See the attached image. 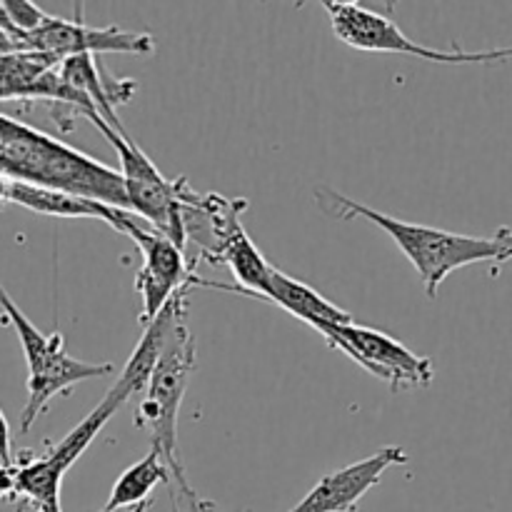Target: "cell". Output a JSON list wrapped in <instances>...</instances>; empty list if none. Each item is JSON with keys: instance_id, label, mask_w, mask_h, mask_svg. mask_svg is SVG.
<instances>
[{"instance_id": "e0dca14e", "label": "cell", "mask_w": 512, "mask_h": 512, "mask_svg": "<svg viewBox=\"0 0 512 512\" xmlns=\"http://www.w3.org/2000/svg\"><path fill=\"white\" fill-rule=\"evenodd\" d=\"M500 245V260L498 263H505V260H512V230L510 228H500L498 233L493 235Z\"/></svg>"}, {"instance_id": "d6986e66", "label": "cell", "mask_w": 512, "mask_h": 512, "mask_svg": "<svg viewBox=\"0 0 512 512\" xmlns=\"http://www.w3.org/2000/svg\"><path fill=\"white\" fill-rule=\"evenodd\" d=\"M148 508H150V500H148V503H143V505H135V508L118 510V512H148ZM103 512H108V510H103Z\"/></svg>"}, {"instance_id": "2e32d148", "label": "cell", "mask_w": 512, "mask_h": 512, "mask_svg": "<svg viewBox=\"0 0 512 512\" xmlns=\"http://www.w3.org/2000/svg\"><path fill=\"white\" fill-rule=\"evenodd\" d=\"M0 465L3 468L13 465V438H10V423L3 410H0Z\"/></svg>"}, {"instance_id": "7c38bea8", "label": "cell", "mask_w": 512, "mask_h": 512, "mask_svg": "<svg viewBox=\"0 0 512 512\" xmlns=\"http://www.w3.org/2000/svg\"><path fill=\"white\" fill-rule=\"evenodd\" d=\"M8 203L20 205V208H25V210H33V213L50 215V218L103 220V223L110 225L113 230L120 228V220H123V213H125V210L110 208V205L98 203V200H88V198H80V195H70V193H65V190L40 188V185L23 183V180H10Z\"/></svg>"}, {"instance_id": "8992f818", "label": "cell", "mask_w": 512, "mask_h": 512, "mask_svg": "<svg viewBox=\"0 0 512 512\" xmlns=\"http://www.w3.org/2000/svg\"><path fill=\"white\" fill-rule=\"evenodd\" d=\"M325 13L330 15V25L333 33L343 40L345 45L355 50H365V53H400L413 55V58L430 60V63H498V60L512 58V48L498 50H478V53H468V50H438L420 45L410 40L408 35L400 30L388 15L370 10L360 3H350V0H323L320 3Z\"/></svg>"}, {"instance_id": "ba28073f", "label": "cell", "mask_w": 512, "mask_h": 512, "mask_svg": "<svg viewBox=\"0 0 512 512\" xmlns=\"http://www.w3.org/2000/svg\"><path fill=\"white\" fill-rule=\"evenodd\" d=\"M118 233L128 235L138 245L140 255H143V268H140L138 278H135V290H138L140 303H143L140 323L145 328V325L158 318V313L168 305V300L188 283L195 268L185 258L183 248H178L173 240H168L158 230L150 228L145 220H140L130 210L123 213Z\"/></svg>"}, {"instance_id": "52a82bcc", "label": "cell", "mask_w": 512, "mask_h": 512, "mask_svg": "<svg viewBox=\"0 0 512 512\" xmlns=\"http://www.w3.org/2000/svg\"><path fill=\"white\" fill-rule=\"evenodd\" d=\"M320 335L330 348L340 350L360 368L390 385L393 393H400L403 388H428L435 378V368L428 358L415 355L400 340L390 338L380 330L350 323L325 328Z\"/></svg>"}, {"instance_id": "5b68a950", "label": "cell", "mask_w": 512, "mask_h": 512, "mask_svg": "<svg viewBox=\"0 0 512 512\" xmlns=\"http://www.w3.org/2000/svg\"><path fill=\"white\" fill-rule=\"evenodd\" d=\"M80 118H88L100 133L105 135L110 145L115 148L120 160V178H123L125 198H128V210L138 215L140 220L150 225L153 230H158L160 235H165L168 240H173L178 248H188V238H185L183 228V208H180L178 200V183L168 180L158 168H155L153 160L140 150V145L125 133L110 128L95 108H88L80 113Z\"/></svg>"}, {"instance_id": "8fae6325", "label": "cell", "mask_w": 512, "mask_h": 512, "mask_svg": "<svg viewBox=\"0 0 512 512\" xmlns=\"http://www.w3.org/2000/svg\"><path fill=\"white\" fill-rule=\"evenodd\" d=\"M263 300L265 303L278 305L285 313L298 318L300 323L310 325L318 333H323L325 328H338V325L355 323L348 310L338 308L328 298H323L318 290H313L310 285L300 283V280L290 278V275L280 273L275 268L270 270L268 290H265Z\"/></svg>"}, {"instance_id": "4fadbf2b", "label": "cell", "mask_w": 512, "mask_h": 512, "mask_svg": "<svg viewBox=\"0 0 512 512\" xmlns=\"http://www.w3.org/2000/svg\"><path fill=\"white\" fill-rule=\"evenodd\" d=\"M158 485H170V468L163 460V455L155 448H150V453L145 455L143 460H138V463L130 465L125 473H120L113 490H110L105 510L118 512L148 503L150 493H153Z\"/></svg>"}, {"instance_id": "3957f363", "label": "cell", "mask_w": 512, "mask_h": 512, "mask_svg": "<svg viewBox=\"0 0 512 512\" xmlns=\"http://www.w3.org/2000/svg\"><path fill=\"white\" fill-rule=\"evenodd\" d=\"M193 275L170 298V320L163 348L155 360V368L145 385V400L140 403L138 418H135L138 428H150L153 448L163 455L170 468V483H175L178 488L188 485L178 458V413L185 390H188V380L195 370V338L185 320V305H188V293L193 290Z\"/></svg>"}, {"instance_id": "30bf717a", "label": "cell", "mask_w": 512, "mask_h": 512, "mask_svg": "<svg viewBox=\"0 0 512 512\" xmlns=\"http://www.w3.org/2000/svg\"><path fill=\"white\" fill-rule=\"evenodd\" d=\"M408 463V453L400 445H388L370 458L325 475L295 508L288 512H355L368 490L383 480L393 465Z\"/></svg>"}, {"instance_id": "6da1fadb", "label": "cell", "mask_w": 512, "mask_h": 512, "mask_svg": "<svg viewBox=\"0 0 512 512\" xmlns=\"http://www.w3.org/2000/svg\"><path fill=\"white\" fill-rule=\"evenodd\" d=\"M0 173L8 175L10 180L65 190L70 195L98 200L110 208L128 210V198L118 170L3 113H0Z\"/></svg>"}, {"instance_id": "277c9868", "label": "cell", "mask_w": 512, "mask_h": 512, "mask_svg": "<svg viewBox=\"0 0 512 512\" xmlns=\"http://www.w3.org/2000/svg\"><path fill=\"white\" fill-rule=\"evenodd\" d=\"M0 310L5 320L18 335L23 345L25 363H28V403H25L23 415H20V433H30L35 420L48 410V403L58 395L70 393L78 383L93 378H108L115 373V365L110 363H83L68 355L63 335L40 333L23 310L13 303L5 288L0 285Z\"/></svg>"}, {"instance_id": "5bb4252c", "label": "cell", "mask_w": 512, "mask_h": 512, "mask_svg": "<svg viewBox=\"0 0 512 512\" xmlns=\"http://www.w3.org/2000/svg\"><path fill=\"white\" fill-rule=\"evenodd\" d=\"M3 8L8 13L10 23L23 33V38L33 33V30H38L45 23V18H48V13L40 10L35 3H30V0H3Z\"/></svg>"}, {"instance_id": "9c48e42d", "label": "cell", "mask_w": 512, "mask_h": 512, "mask_svg": "<svg viewBox=\"0 0 512 512\" xmlns=\"http://www.w3.org/2000/svg\"><path fill=\"white\" fill-rule=\"evenodd\" d=\"M23 53H48L58 60L73 55H150L155 53V38L150 33H128L118 25L95 28L83 20H65L48 15L38 30L23 38Z\"/></svg>"}, {"instance_id": "7a4b0ae2", "label": "cell", "mask_w": 512, "mask_h": 512, "mask_svg": "<svg viewBox=\"0 0 512 512\" xmlns=\"http://www.w3.org/2000/svg\"><path fill=\"white\" fill-rule=\"evenodd\" d=\"M318 200L335 218H365L378 225L380 230H385L395 240V245L403 250L405 258L413 263V268L418 270L428 298L438 295L443 280L455 270L468 268V265L475 263H498L500 260V245L495 238H475V235H460L450 233V230L430 228V225L398 220L393 215L378 213L370 205L355 203V200L345 198V195L335 193L330 188L320 190Z\"/></svg>"}, {"instance_id": "44dd1931", "label": "cell", "mask_w": 512, "mask_h": 512, "mask_svg": "<svg viewBox=\"0 0 512 512\" xmlns=\"http://www.w3.org/2000/svg\"><path fill=\"white\" fill-rule=\"evenodd\" d=\"M200 508H203V512H215V505L208 503V500H203V503H200Z\"/></svg>"}, {"instance_id": "7402d4cb", "label": "cell", "mask_w": 512, "mask_h": 512, "mask_svg": "<svg viewBox=\"0 0 512 512\" xmlns=\"http://www.w3.org/2000/svg\"><path fill=\"white\" fill-rule=\"evenodd\" d=\"M0 500H3V495H0Z\"/></svg>"}, {"instance_id": "ffe728a7", "label": "cell", "mask_w": 512, "mask_h": 512, "mask_svg": "<svg viewBox=\"0 0 512 512\" xmlns=\"http://www.w3.org/2000/svg\"><path fill=\"white\" fill-rule=\"evenodd\" d=\"M38 512H63V510H60V503H55V505H48V508H40Z\"/></svg>"}, {"instance_id": "9a60e30c", "label": "cell", "mask_w": 512, "mask_h": 512, "mask_svg": "<svg viewBox=\"0 0 512 512\" xmlns=\"http://www.w3.org/2000/svg\"><path fill=\"white\" fill-rule=\"evenodd\" d=\"M170 498H173V512H203V508H200V503H203V500L193 493V488H190V485L178 488V493H175V490H170Z\"/></svg>"}, {"instance_id": "ac0fdd59", "label": "cell", "mask_w": 512, "mask_h": 512, "mask_svg": "<svg viewBox=\"0 0 512 512\" xmlns=\"http://www.w3.org/2000/svg\"><path fill=\"white\" fill-rule=\"evenodd\" d=\"M8 188H10V178L8 175L0 173V210H3L5 205H10L8 203Z\"/></svg>"}]
</instances>
